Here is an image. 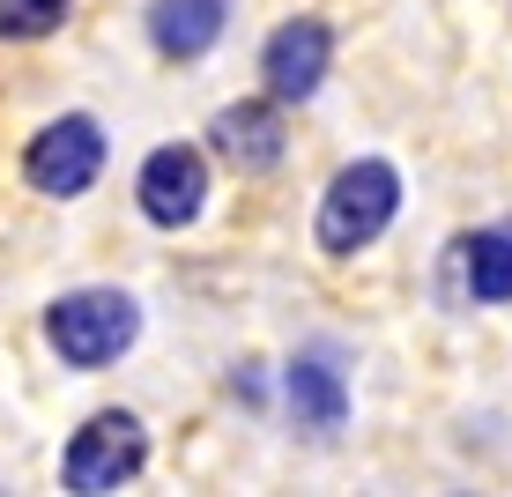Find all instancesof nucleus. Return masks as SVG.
Returning <instances> with one entry per match:
<instances>
[{
    "instance_id": "1",
    "label": "nucleus",
    "mask_w": 512,
    "mask_h": 497,
    "mask_svg": "<svg viewBox=\"0 0 512 497\" xmlns=\"http://www.w3.org/2000/svg\"><path fill=\"white\" fill-rule=\"evenodd\" d=\"M401 216V171L386 164V156H357V164H342L320 193V223H312V238H320L327 260H357L364 245L386 238V223Z\"/></svg>"
},
{
    "instance_id": "2",
    "label": "nucleus",
    "mask_w": 512,
    "mask_h": 497,
    "mask_svg": "<svg viewBox=\"0 0 512 497\" xmlns=\"http://www.w3.org/2000/svg\"><path fill=\"white\" fill-rule=\"evenodd\" d=\"M45 342L67 371H104L141 342V305L127 290H112V282L67 290V297H52V312H45Z\"/></svg>"
},
{
    "instance_id": "3",
    "label": "nucleus",
    "mask_w": 512,
    "mask_h": 497,
    "mask_svg": "<svg viewBox=\"0 0 512 497\" xmlns=\"http://www.w3.org/2000/svg\"><path fill=\"white\" fill-rule=\"evenodd\" d=\"M149 468V431H141L134 408H97L60 453V483L82 490V497H104V490H127L134 475Z\"/></svg>"
},
{
    "instance_id": "4",
    "label": "nucleus",
    "mask_w": 512,
    "mask_h": 497,
    "mask_svg": "<svg viewBox=\"0 0 512 497\" xmlns=\"http://www.w3.org/2000/svg\"><path fill=\"white\" fill-rule=\"evenodd\" d=\"M97 171H104L97 112L45 119V127L30 134V149H23V179H30V193H45V201H82V193L97 186Z\"/></svg>"
},
{
    "instance_id": "5",
    "label": "nucleus",
    "mask_w": 512,
    "mask_h": 497,
    "mask_svg": "<svg viewBox=\"0 0 512 497\" xmlns=\"http://www.w3.org/2000/svg\"><path fill=\"white\" fill-rule=\"evenodd\" d=\"M134 201H141V216H149L156 230L201 223V208H208V156L186 149V141L149 149V156H141V171H134Z\"/></svg>"
},
{
    "instance_id": "6",
    "label": "nucleus",
    "mask_w": 512,
    "mask_h": 497,
    "mask_svg": "<svg viewBox=\"0 0 512 497\" xmlns=\"http://www.w3.org/2000/svg\"><path fill=\"white\" fill-rule=\"evenodd\" d=\"M334 67V30L320 15H290V23L268 30V45H260V82H268L275 104H312L320 97Z\"/></svg>"
},
{
    "instance_id": "7",
    "label": "nucleus",
    "mask_w": 512,
    "mask_h": 497,
    "mask_svg": "<svg viewBox=\"0 0 512 497\" xmlns=\"http://www.w3.org/2000/svg\"><path fill=\"white\" fill-rule=\"evenodd\" d=\"M208 149L238 171V179H260L290 156V127H282V104L275 97H238L208 119Z\"/></svg>"
},
{
    "instance_id": "8",
    "label": "nucleus",
    "mask_w": 512,
    "mask_h": 497,
    "mask_svg": "<svg viewBox=\"0 0 512 497\" xmlns=\"http://www.w3.org/2000/svg\"><path fill=\"white\" fill-rule=\"evenodd\" d=\"M231 30V0H149V45L164 60H208Z\"/></svg>"
},
{
    "instance_id": "9",
    "label": "nucleus",
    "mask_w": 512,
    "mask_h": 497,
    "mask_svg": "<svg viewBox=\"0 0 512 497\" xmlns=\"http://www.w3.org/2000/svg\"><path fill=\"white\" fill-rule=\"evenodd\" d=\"M282 401H290L297 431H312V438H334L349 423V379L334 371V357H290Z\"/></svg>"
},
{
    "instance_id": "10",
    "label": "nucleus",
    "mask_w": 512,
    "mask_h": 497,
    "mask_svg": "<svg viewBox=\"0 0 512 497\" xmlns=\"http://www.w3.org/2000/svg\"><path fill=\"white\" fill-rule=\"evenodd\" d=\"M461 290L475 305H512V223H490L461 245Z\"/></svg>"
},
{
    "instance_id": "11",
    "label": "nucleus",
    "mask_w": 512,
    "mask_h": 497,
    "mask_svg": "<svg viewBox=\"0 0 512 497\" xmlns=\"http://www.w3.org/2000/svg\"><path fill=\"white\" fill-rule=\"evenodd\" d=\"M75 0H0V45H38L67 23Z\"/></svg>"
}]
</instances>
